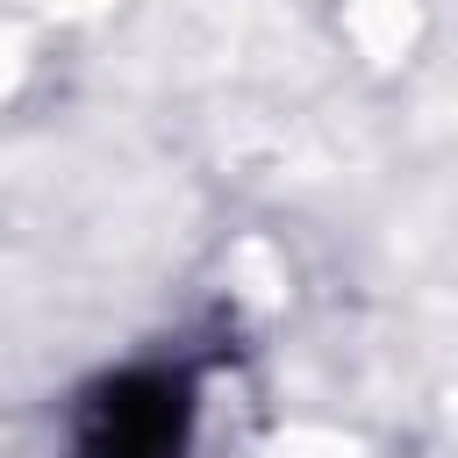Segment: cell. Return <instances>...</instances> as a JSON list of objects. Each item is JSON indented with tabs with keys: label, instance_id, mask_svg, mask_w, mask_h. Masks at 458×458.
I'll return each instance as SVG.
<instances>
[{
	"label": "cell",
	"instance_id": "obj_1",
	"mask_svg": "<svg viewBox=\"0 0 458 458\" xmlns=\"http://www.w3.org/2000/svg\"><path fill=\"white\" fill-rule=\"evenodd\" d=\"M186 437V386L165 372L114 379L86 415V458H179Z\"/></svg>",
	"mask_w": 458,
	"mask_h": 458
}]
</instances>
